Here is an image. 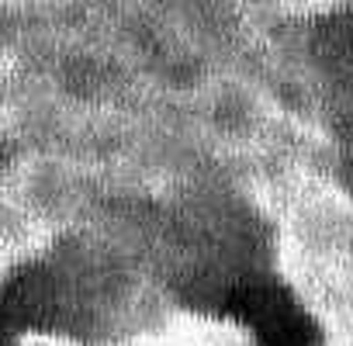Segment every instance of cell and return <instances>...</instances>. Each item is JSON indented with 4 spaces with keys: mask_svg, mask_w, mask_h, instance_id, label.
Here are the masks:
<instances>
[{
    "mask_svg": "<svg viewBox=\"0 0 353 346\" xmlns=\"http://www.w3.org/2000/svg\"><path fill=\"white\" fill-rule=\"evenodd\" d=\"M225 312L253 332L256 346H322V332L312 315L277 281L239 284L229 294Z\"/></svg>",
    "mask_w": 353,
    "mask_h": 346,
    "instance_id": "cell-1",
    "label": "cell"
},
{
    "mask_svg": "<svg viewBox=\"0 0 353 346\" xmlns=\"http://www.w3.org/2000/svg\"><path fill=\"white\" fill-rule=\"evenodd\" d=\"M56 277L42 267H25L0 287V322L14 329H46L56 322Z\"/></svg>",
    "mask_w": 353,
    "mask_h": 346,
    "instance_id": "cell-2",
    "label": "cell"
},
{
    "mask_svg": "<svg viewBox=\"0 0 353 346\" xmlns=\"http://www.w3.org/2000/svg\"><path fill=\"white\" fill-rule=\"evenodd\" d=\"M0 346H14V343H11V329H8L4 322H0Z\"/></svg>",
    "mask_w": 353,
    "mask_h": 346,
    "instance_id": "cell-3",
    "label": "cell"
}]
</instances>
